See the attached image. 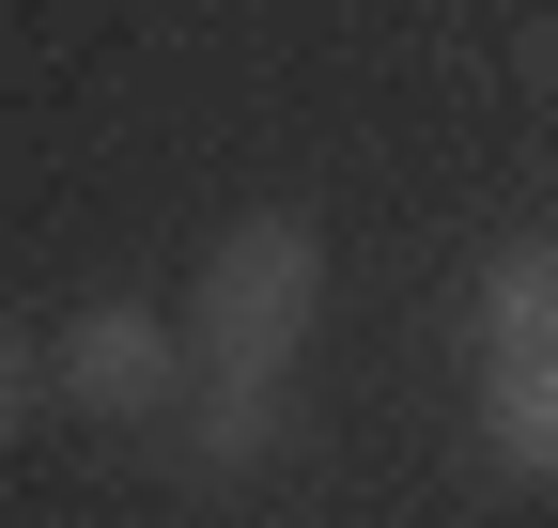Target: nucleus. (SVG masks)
I'll return each instance as SVG.
<instances>
[{
	"instance_id": "obj_3",
	"label": "nucleus",
	"mask_w": 558,
	"mask_h": 528,
	"mask_svg": "<svg viewBox=\"0 0 558 528\" xmlns=\"http://www.w3.org/2000/svg\"><path fill=\"white\" fill-rule=\"evenodd\" d=\"M295 451V373H186L171 388V467L186 482H264Z\"/></svg>"
},
{
	"instance_id": "obj_4",
	"label": "nucleus",
	"mask_w": 558,
	"mask_h": 528,
	"mask_svg": "<svg viewBox=\"0 0 558 528\" xmlns=\"http://www.w3.org/2000/svg\"><path fill=\"white\" fill-rule=\"evenodd\" d=\"M465 326H481V358H558V233H512V249H481V280H465Z\"/></svg>"
},
{
	"instance_id": "obj_1",
	"label": "nucleus",
	"mask_w": 558,
	"mask_h": 528,
	"mask_svg": "<svg viewBox=\"0 0 558 528\" xmlns=\"http://www.w3.org/2000/svg\"><path fill=\"white\" fill-rule=\"evenodd\" d=\"M186 358L202 373H295L311 358V326H326V233L295 203H248L218 249L186 264Z\"/></svg>"
},
{
	"instance_id": "obj_7",
	"label": "nucleus",
	"mask_w": 558,
	"mask_h": 528,
	"mask_svg": "<svg viewBox=\"0 0 558 528\" xmlns=\"http://www.w3.org/2000/svg\"><path fill=\"white\" fill-rule=\"evenodd\" d=\"M512 62H527V94H558V16H527V47H512Z\"/></svg>"
},
{
	"instance_id": "obj_5",
	"label": "nucleus",
	"mask_w": 558,
	"mask_h": 528,
	"mask_svg": "<svg viewBox=\"0 0 558 528\" xmlns=\"http://www.w3.org/2000/svg\"><path fill=\"white\" fill-rule=\"evenodd\" d=\"M481 467L558 497V358H481Z\"/></svg>"
},
{
	"instance_id": "obj_6",
	"label": "nucleus",
	"mask_w": 558,
	"mask_h": 528,
	"mask_svg": "<svg viewBox=\"0 0 558 528\" xmlns=\"http://www.w3.org/2000/svg\"><path fill=\"white\" fill-rule=\"evenodd\" d=\"M32 405H47V343H32L16 311H0V451L32 435Z\"/></svg>"
},
{
	"instance_id": "obj_2",
	"label": "nucleus",
	"mask_w": 558,
	"mask_h": 528,
	"mask_svg": "<svg viewBox=\"0 0 558 528\" xmlns=\"http://www.w3.org/2000/svg\"><path fill=\"white\" fill-rule=\"evenodd\" d=\"M202 358H186V326L156 311V296H94V311H62L47 326V405L62 420H109V435H140V420H171V388H186Z\"/></svg>"
}]
</instances>
